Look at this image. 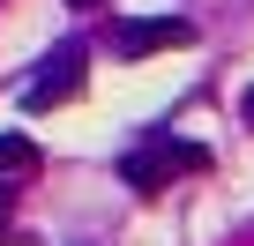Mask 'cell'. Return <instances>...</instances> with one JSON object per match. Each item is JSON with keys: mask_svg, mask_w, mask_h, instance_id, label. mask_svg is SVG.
I'll return each mask as SVG.
<instances>
[{"mask_svg": "<svg viewBox=\"0 0 254 246\" xmlns=\"http://www.w3.org/2000/svg\"><path fill=\"white\" fill-rule=\"evenodd\" d=\"M202 164H209V157H202L194 142H172V135H157L150 149H135V157L120 164V179L135 187V194H165V187H172V172H202Z\"/></svg>", "mask_w": 254, "mask_h": 246, "instance_id": "1", "label": "cell"}, {"mask_svg": "<svg viewBox=\"0 0 254 246\" xmlns=\"http://www.w3.org/2000/svg\"><path fill=\"white\" fill-rule=\"evenodd\" d=\"M187 38H194V23H187V15H142V23H120V30H112V45H120L127 60H150V52L187 45Z\"/></svg>", "mask_w": 254, "mask_h": 246, "instance_id": "2", "label": "cell"}, {"mask_svg": "<svg viewBox=\"0 0 254 246\" xmlns=\"http://www.w3.org/2000/svg\"><path fill=\"white\" fill-rule=\"evenodd\" d=\"M75 90H82V45H60V52H45V75L23 90V104L45 112V104H67Z\"/></svg>", "mask_w": 254, "mask_h": 246, "instance_id": "3", "label": "cell"}, {"mask_svg": "<svg viewBox=\"0 0 254 246\" xmlns=\"http://www.w3.org/2000/svg\"><path fill=\"white\" fill-rule=\"evenodd\" d=\"M0 172H38V142L30 135H0Z\"/></svg>", "mask_w": 254, "mask_h": 246, "instance_id": "4", "label": "cell"}, {"mask_svg": "<svg viewBox=\"0 0 254 246\" xmlns=\"http://www.w3.org/2000/svg\"><path fill=\"white\" fill-rule=\"evenodd\" d=\"M239 119H247V127H254V90H247V97H239Z\"/></svg>", "mask_w": 254, "mask_h": 246, "instance_id": "5", "label": "cell"}, {"mask_svg": "<svg viewBox=\"0 0 254 246\" xmlns=\"http://www.w3.org/2000/svg\"><path fill=\"white\" fill-rule=\"evenodd\" d=\"M67 8H105V0H67Z\"/></svg>", "mask_w": 254, "mask_h": 246, "instance_id": "6", "label": "cell"}, {"mask_svg": "<svg viewBox=\"0 0 254 246\" xmlns=\"http://www.w3.org/2000/svg\"><path fill=\"white\" fill-rule=\"evenodd\" d=\"M0 239H8V201H0Z\"/></svg>", "mask_w": 254, "mask_h": 246, "instance_id": "7", "label": "cell"}]
</instances>
